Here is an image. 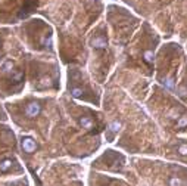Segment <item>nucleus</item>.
I'll list each match as a JSON object with an SVG mask.
<instances>
[{
	"instance_id": "obj_1",
	"label": "nucleus",
	"mask_w": 187,
	"mask_h": 186,
	"mask_svg": "<svg viewBox=\"0 0 187 186\" xmlns=\"http://www.w3.org/2000/svg\"><path fill=\"white\" fill-rule=\"evenodd\" d=\"M22 149H24L25 152L31 154V152H34L37 149V143L34 142L31 137H24V139H22Z\"/></svg>"
},
{
	"instance_id": "obj_2",
	"label": "nucleus",
	"mask_w": 187,
	"mask_h": 186,
	"mask_svg": "<svg viewBox=\"0 0 187 186\" xmlns=\"http://www.w3.org/2000/svg\"><path fill=\"white\" fill-rule=\"evenodd\" d=\"M40 111H41V106H40V104H37V102L30 104V105L27 106V109H25L28 117H37L40 114Z\"/></svg>"
},
{
	"instance_id": "obj_3",
	"label": "nucleus",
	"mask_w": 187,
	"mask_h": 186,
	"mask_svg": "<svg viewBox=\"0 0 187 186\" xmlns=\"http://www.w3.org/2000/svg\"><path fill=\"white\" fill-rule=\"evenodd\" d=\"M12 164H13L12 160H3V161H0V171H2V173L9 171V170L12 168Z\"/></svg>"
},
{
	"instance_id": "obj_4",
	"label": "nucleus",
	"mask_w": 187,
	"mask_h": 186,
	"mask_svg": "<svg viewBox=\"0 0 187 186\" xmlns=\"http://www.w3.org/2000/svg\"><path fill=\"white\" fill-rule=\"evenodd\" d=\"M80 124H81L83 129H87V130H90L91 127H93V121H91L89 117H83L80 120Z\"/></svg>"
},
{
	"instance_id": "obj_5",
	"label": "nucleus",
	"mask_w": 187,
	"mask_h": 186,
	"mask_svg": "<svg viewBox=\"0 0 187 186\" xmlns=\"http://www.w3.org/2000/svg\"><path fill=\"white\" fill-rule=\"evenodd\" d=\"M12 68H13V62L6 61L3 64V67H2V71H3V73H9V71H12Z\"/></svg>"
},
{
	"instance_id": "obj_6",
	"label": "nucleus",
	"mask_w": 187,
	"mask_h": 186,
	"mask_svg": "<svg viewBox=\"0 0 187 186\" xmlns=\"http://www.w3.org/2000/svg\"><path fill=\"white\" fill-rule=\"evenodd\" d=\"M169 186H183V182L178 177H171L169 179Z\"/></svg>"
},
{
	"instance_id": "obj_7",
	"label": "nucleus",
	"mask_w": 187,
	"mask_h": 186,
	"mask_svg": "<svg viewBox=\"0 0 187 186\" xmlns=\"http://www.w3.org/2000/svg\"><path fill=\"white\" fill-rule=\"evenodd\" d=\"M178 152L181 155H187V145H181L180 148H178Z\"/></svg>"
},
{
	"instance_id": "obj_8",
	"label": "nucleus",
	"mask_w": 187,
	"mask_h": 186,
	"mask_svg": "<svg viewBox=\"0 0 187 186\" xmlns=\"http://www.w3.org/2000/svg\"><path fill=\"white\" fill-rule=\"evenodd\" d=\"M186 124H187V117H184V118H181L180 121H178L177 126H178V127H183V126H186Z\"/></svg>"
},
{
	"instance_id": "obj_9",
	"label": "nucleus",
	"mask_w": 187,
	"mask_h": 186,
	"mask_svg": "<svg viewBox=\"0 0 187 186\" xmlns=\"http://www.w3.org/2000/svg\"><path fill=\"white\" fill-rule=\"evenodd\" d=\"M145 59L147 62H152V52H146V53H145Z\"/></svg>"
}]
</instances>
